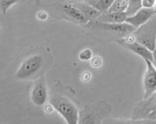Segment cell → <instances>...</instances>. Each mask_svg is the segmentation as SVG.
<instances>
[{
    "label": "cell",
    "mask_w": 156,
    "mask_h": 124,
    "mask_svg": "<svg viewBox=\"0 0 156 124\" xmlns=\"http://www.w3.org/2000/svg\"><path fill=\"white\" fill-rule=\"evenodd\" d=\"M49 103L67 124H79V112L76 106L70 99L57 95L51 98Z\"/></svg>",
    "instance_id": "6da1fadb"
},
{
    "label": "cell",
    "mask_w": 156,
    "mask_h": 124,
    "mask_svg": "<svg viewBox=\"0 0 156 124\" xmlns=\"http://www.w3.org/2000/svg\"><path fill=\"white\" fill-rule=\"evenodd\" d=\"M136 40L153 51L156 49V14L133 33Z\"/></svg>",
    "instance_id": "7a4b0ae2"
},
{
    "label": "cell",
    "mask_w": 156,
    "mask_h": 124,
    "mask_svg": "<svg viewBox=\"0 0 156 124\" xmlns=\"http://www.w3.org/2000/svg\"><path fill=\"white\" fill-rule=\"evenodd\" d=\"M44 64L43 56L39 54L32 55L24 60L17 69L15 77L19 80L30 78L42 69Z\"/></svg>",
    "instance_id": "3957f363"
},
{
    "label": "cell",
    "mask_w": 156,
    "mask_h": 124,
    "mask_svg": "<svg viewBox=\"0 0 156 124\" xmlns=\"http://www.w3.org/2000/svg\"><path fill=\"white\" fill-rule=\"evenodd\" d=\"M116 42L120 46L140 57L144 61L149 60L152 62V51L137 42L133 33L118 39Z\"/></svg>",
    "instance_id": "277c9868"
},
{
    "label": "cell",
    "mask_w": 156,
    "mask_h": 124,
    "mask_svg": "<svg viewBox=\"0 0 156 124\" xmlns=\"http://www.w3.org/2000/svg\"><path fill=\"white\" fill-rule=\"evenodd\" d=\"M86 25L98 30H104L115 33L119 35L121 39L135 31L136 28L126 22L122 23H103L97 21H90Z\"/></svg>",
    "instance_id": "5b68a950"
},
{
    "label": "cell",
    "mask_w": 156,
    "mask_h": 124,
    "mask_svg": "<svg viewBox=\"0 0 156 124\" xmlns=\"http://www.w3.org/2000/svg\"><path fill=\"white\" fill-rule=\"evenodd\" d=\"M144 62L145 70L142 80L143 99L156 92V68L151 61L144 60Z\"/></svg>",
    "instance_id": "8992f818"
},
{
    "label": "cell",
    "mask_w": 156,
    "mask_h": 124,
    "mask_svg": "<svg viewBox=\"0 0 156 124\" xmlns=\"http://www.w3.org/2000/svg\"><path fill=\"white\" fill-rule=\"evenodd\" d=\"M30 99L35 106H42L48 100V91L44 79H38L33 85L30 93Z\"/></svg>",
    "instance_id": "52a82bcc"
},
{
    "label": "cell",
    "mask_w": 156,
    "mask_h": 124,
    "mask_svg": "<svg viewBox=\"0 0 156 124\" xmlns=\"http://www.w3.org/2000/svg\"><path fill=\"white\" fill-rule=\"evenodd\" d=\"M155 14L154 8L141 7L132 15L128 16L125 22L136 29L146 23Z\"/></svg>",
    "instance_id": "ba28073f"
},
{
    "label": "cell",
    "mask_w": 156,
    "mask_h": 124,
    "mask_svg": "<svg viewBox=\"0 0 156 124\" xmlns=\"http://www.w3.org/2000/svg\"><path fill=\"white\" fill-rule=\"evenodd\" d=\"M63 11L66 15L70 18L84 25H87L90 22L82 14V12L73 5L71 2H68L64 3L62 6Z\"/></svg>",
    "instance_id": "9c48e42d"
},
{
    "label": "cell",
    "mask_w": 156,
    "mask_h": 124,
    "mask_svg": "<svg viewBox=\"0 0 156 124\" xmlns=\"http://www.w3.org/2000/svg\"><path fill=\"white\" fill-rule=\"evenodd\" d=\"M128 17L126 12H103L95 21L108 23H122L125 22Z\"/></svg>",
    "instance_id": "30bf717a"
},
{
    "label": "cell",
    "mask_w": 156,
    "mask_h": 124,
    "mask_svg": "<svg viewBox=\"0 0 156 124\" xmlns=\"http://www.w3.org/2000/svg\"><path fill=\"white\" fill-rule=\"evenodd\" d=\"M79 9L82 14L90 21H94L98 18L101 12L86 2H69Z\"/></svg>",
    "instance_id": "8fae6325"
},
{
    "label": "cell",
    "mask_w": 156,
    "mask_h": 124,
    "mask_svg": "<svg viewBox=\"0 0 156 124\" xmlns=\"http://www.w3.org/2000/svg\"><path fill=\"white\" fill-rule=\"evenodd\" d=\"M138 107L141 113L147 119L150 115L156 112V92L149 97L143 99L138 104Z\"/></svg>",
    "instance_id": "7c38bea8"
},
{
    "label": "cell",
    "mask_w": 156,
    "mask_h": 124,
    "mask_svg": "<svg viewBox=\"0 0 156 124\" xmlns=\"http://www.w3.org/2000/svg\"><path fill=\"white\" fill-rule=\"evenodd\" d=\"M114 1V0H87L86 2L89 3L102 13L108 10Z\"/></svg>",
    "instance_id": "4fadbf2b"
},
{
    "label": "cell",
    "mask_w": 156,
    "mask_h": 124,
    "mask_svg": "<svg viewBox=\"0 0 156 124\" xmlns=\"http://www.w3.org/2000/svg\"><path fill=\"white\" fill-rule=\"evenodd\" d=\"M129 4V0H114L107 11L126 13L128 9Z\"/></svg>",
    "instance_id": "5bb4252c"
},
{
    "label": "cell",
    "mask_w": 156,
    "mask_h": 124,
    "mask_svg": "<svg viewBox=\"0 0 156 124\" xmlns=\"http://www.w3.org/2000/svg\"><path fill=\"white\" fill-rule=\"evenodd\" d=\"M21 0H0V11L5 15L12 6L17 4Z\"/></svg>",
    "instance_id": "9a60e30c"
},
{
    "label": "cell",
    "mask_w": 156,
    "mask_h": 124,
    "mask_svg": "<svg viewBox=\"0 0 156 124\" xmlns=\"http://www.w3.org/2000/svg\"><path fill=\"white\" fill-rule=\"evenodd\" d=\"M128 9L126 12L128 16L132 15L141 8V0H129Z\"/></svg>",
    "instance_id": "2e32d148"
},
{
    "label": "cell",
    "mask_w": 156,
    "mask_h": 124,
    "mask_svg": "<svg viewBox=\"0 0 156 124\" xmlns=\"http://www.w3.org/2000/svg\"><path fill=\"white\" fill-rule=\"evenodd\" d=\"M78 57L80 61L87 62L91 60L93 57V54L90 49L87 48L81 50L79 54Z\"/></svg>",
    "instance_id": "e0dca14e"
},
{
    "label": "cell",
    "mask_w": 156,
    "mask_h": 124,
    "mask_svg": "<svg viewBox=\"0 0 156 124\" xmlns=\"http://www.w3.org/2000/svg\"><path fill=\"white\" fill-rule=\"evenodd\" d=\"M156 0H141V7L146 8H154Z\"/></svg>",
    "instance_id": "ac0fdd59"
},
{
    "label": "cell",
    "mask_w": 156,
    "mask_h": 124,
    "mask_svg": "<svg viewBox=\"0 0 156 124\" xmlns=\"http://www.w3.org/2000/svg\"><path fill=\"white\" fill-rule=\"evenodd\" d=\"M102 63V60L99 56L93 57L91 60V64L94 68H99L101 66Z\"/></svg>",
    "instance_id": "d6986e66"
},
{
    "label": "cell",
    "mask_w": 156,
    "mask_h": 124,
    "mask_svg": "<svg viewBox=\"0 0 156 124\" xmlns=\"http://www.w3.org/2000/svg\"><path fill=\"white\" fill-rule=\"evenodd\" d=\"M152 62L156 68V49L152 51Z\"/></svg>",
    "instance_id": "ffe728a7"
},
{
    "label": "cell",
    "mask_w": 156,
    "mask_h": 124,
    "mask_svg": "<svg viewBox=\"0 0 156 124\" xmlns=\"http://www.w3.org/2000/svg\"><path fill=\"white\" fill-rule=\"evenodd\" d=\"M67 2H87V0H66Z\"/></svg>",
    "instance_id": "44dd1931"
},
{
    "label": "cell",
    "mask_w": 156,
    "mask_h": 124,
    "mask_svg": "<svg viewBox=\"0 0 156 124\" xmlns=\"http://www.w3.org/2000/svg\"><path fill=\"white\" fill-rule=\"evenodd\" d=\"M154 9H155V13H156V5H155V8H154Z\"/></svg>",
    "instance_id": "7402d4cb"
}]
</instances>
